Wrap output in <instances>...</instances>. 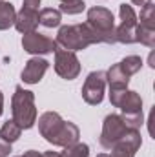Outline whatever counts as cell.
<instances>
[{
  "label": "cell",
  "instance_id": "obj_21",
  "mask_svg": "<svg viewBox=\"0 0 155 157\" xmlns=\"http://www.w3.org/2000/svg\"><path fill=\"white\" fill-rule=\"evenodd\" d=\"M119 13H120V24H128V26H137V22H139V17L135 15V11H133V7L131 6H128V4H120V7H119Z\"/></svg>",
  "mask_w": 155,
  "mask_h": 157
},
{
  "label": "cell",
  "instance_id": "obj_18",
  "mask_svg": "<svg viewBox=\"0 0 155 157\" xmlns=\"http://www.w3.org/2000/svg\"><path fill=\"white\" fill-rule=\"evenodd\" d=\"M135 42H141L148 48H155V29L150 28H144L137 22V28H135Z\"/></svg>",
  "mask_w": 155,
  "mask_h": 157
},
{
  "label": "cell",
  "instance_id": "obj_24",
  "mask_svg": "<svg viewBox=\"0 0 155 157\" xmlns=\"http://www.w3.org/2000/svg\"><path fill=\"white\" fill-rule=\"evenodd\" d=\"M120 117L124 121V124L128 126V130H139L142 126V122H144L142 112H139V113H122Z\"/></svg>",
  "mask_w": 155,
  "mask_h": 157
},
{
  "label": "cell",
  "instance_id": "obj_28",
  "mask_svg": "<svg viewBox=\"0 0 155 157\" xmlns=\"http://www.w3.org/2000/svg\"><path fill=\"white\" fill-rule=\"evenodd\" d=\"M22 157H42V154H39L37 150H28V152H24Z\"/></svg>",
  "mask_w": 155,
  "mask_h": 157
},
{
  "label": "cell",
  "instance_id": "obj_16",
  "mask_svg": "<svg viewBox=\"0 0 155 157\" xmlns=\"http://www.w3.org/2000/svg\"><path fill=\"white\" fill-rule=\"evenodd\" d=\"M60 20H62V13L59 9L46 7L39 13V24H42L44 28H57Z\"/></svg>",
  "mask_w": 155,
  "mask_h": 157
},
{
  "label": "cell",
  "instance_id": "obj_6",
  "mask_svg": "<svg viewBox=\"0 0 155 157\" xmlns=\"http://www.w3.org/2000/svg\"><path fill=\"white\" fill-rule=\"evenodd\" d=\"M55 71L57 75L66 80H73L80 73V60L73 51L68 49H55Z\"/></svg>",
  "mask_w": 155,
  "mask_h": 157
},
{
  "label": "cell",
  "instance_id": "obj_19",
  "mask_svg": "<svg viewBox=\"0 0 155 157\" xmlns=\"http://www.w3.org/2000/svg\"><path fill=\"white\" fill-rule=\"evenodd\" d=\"M119 64H120L122 71H124L128 77H131V75H135L137 71H141V68H142V59L137 57V55H130V57L122 59Z\"/></svg>",
  "mask_w": 155,
  "mask_h": 157
},
{
  "label": "cell",
  "instance_id": "obj_23",
  "mask_svg": "<svg viewBox=\"0 0 155 157\" xmlns=\"http://www.w3.org/2000/svg\"><path fill=\"white\" fill-rule=\"evenodd\" d=\"M86 9V4L84 0H73V2H60V7L59 11L60 13H66V15H78Z\"/></svg>",
  "mask_w": 155,
  "mask_h": 157
},
{
  "label": "cell",
  "instance_id": "obj_29",
  "mask_svg": "<svg viewBox=\"0 0 155 157\" xmlns=\"http://www.w3.org/2000/svg\"><path fill=\"white\" fill-rule=\"evenodd\" d=\"M131 2H133L135 6H139V7L142 9V7H144V6H148V4H150L152 0H131Z\"/></svg>",
  "mask_w": 155,
  "mask_h": 157
},
{
  "label": "cell",
  "instance_id": "obj_22",
  "mask_svg": "<svg viewBox=\"0 0 155 157\" xmlns=\"http://www.w3.org/2000/svg\"><path fill=\"white\" fill-rule=\"evenodd\" d=\"M89 155V146L84 143H75L73 146H68L60 157H88Z\"/></svg>",
  "mask_w": 155,
  "mask_h": 157
},
{
  "label": "cell",
  "instance_id": "obj_30",
  "mask_svg": "<svg viewBox=\"0 0 155 157\" xmlns=\"http://www.w3.org/2000/svg\"><path fill=\"white\" fill-rule=\"evenodd\" d=\"M42 157H60V154H59V152L49 150V152H44V154H42Z\"/></svg>",
  "mask_w": 155,
  "mask_h": 157
},
{
  "label": "cell",
  "instance_id": "obj_14",
  "mask_svg": "<svg viewBox=\"0 0 155 157\" xmlns=\"http://www.w3.org/2000/svg\"><path fill=\"white\" fill-rule=\"evenodd\" d=\"M130 77L122 71L120 64H113L108 71H106V84H110V88H128Z\"/></svg>",
  "mask_w": 155,
  "mask_h": 157
},
{
  "label": "cell",
  "instance_id": "obj_8",
  "mask_svg": "<svg viewBox=\"0 0 155 157\" xmlns=\"http://www.w3.org/2000/svg\"><path fill=\"white\" fill-rule=\"evenodd\" d=\"M142 144V137L139 130H130L120 141H117L115 144L110 148L112 155L108 157H135L137 150Z\"/></svg>",
  "mask_w": 155,
  "mask_h": 157
},
{
  "label": "cell",
  "instance_id": "obj_9",
  "mask_svg": "<svg viewBox=\"0 0 155 157\" xmlns=\"http://www.w3.org/2000/svg\"><path fill=\"white\" fill-rule=\"evenodd\" d=\"M64 126V119L60 117L57 112H46L39 117V132L40 135L47 141V143H55L57 135L60 133Z\"/></svg>",
  "mask_w": 155,
  "mask_h": 157
},
{
  "label": "cell",
  "instance_id": "obj_12",
  "mask_svg": "<svg viewBox=\"0 0 155 157\" xmlns=\"http://www.w3.org/2000/svg\"><path fill=\"white\" fill-rule=\"evenodd\" d=\"M78 137H80V130H78L77 124H73L70 121H64V126H62L60 133L57 135L53 146H64V148L73 146L75 143H78Z\"/></svg>",
  "mask_w": 155,
  "mask_h": 157
},
{
  "label": "cell",
  "instance_id": "obj_4",
  "mask_svg": "<svg viewBox=\"0 0 155 157\" xmlns=\"http://www.w3.org/2000/svg\"><path fill=\"white\" fill-rule=\"evenodd\" d=\"M128 126L124 124V121L117 113H110L102 122V132H100V144L102 148L110 150L117 141H120L126 133H128Z\"/></svg>",
  "mask_w": 155,
  "mask_h": 157
},
{
  "label": "cell",
  "instance_id": "obj_5",
  "mask_svg": "<svg viewBox=\"0 0 155 157\" xmlns=\"http://www.w3.org/2000/svg\"><path fill=\"white\" fill-rule=\"evenodd\" d=\"M104 90H106V71H91L84 80L82 99L88 104L97 106L104 99Z\"/></svg>",
  "mask_w": 155,
  "mask_h": 157
},
{
  "label": "cell",
  "instance_id": "obj_35",
  "mask_svg": "<svg viewBox=\"0 0 155 157\" xmlns=\"http://www.w3.org/2000/svg\"><path fill=\"white\" fill-rule=\"evenodd\" d=\"M2 2H4V0H0V4H2Z\"/></svg>",
  "mask_w": 155,
  "mask_h": 157
},
{
  "label": "cell",
  "instance_id": "obj_31",
  "mask_svg": "<svg viewBox=\"0 0 155 157\" xmlns=\"http://www.w3.org/2000/svg\"><path fill=\"white\" fill-rule=\"evenodd\" d=\"M2 112H4V95L0 91V115H2Z\"/></svg>",
  "mask_w": 155,
  "mask_h": 157
},
{
  "label": "cell",
  "instance_id": "obj_7",
  "mask_svg": "<svg viewBox=\"0 0 155 157\" xmlns=\"http://www.w3.org/2000/svg\"><path fill=\"white\" fill-rule=\"evenodd\" d=\"M22 48H24V51H28L31 55H46V53H55V49L59 46L53 39L42 35L39 31H31V33H24Z\"/></svg>",
  "mask_w": 155,
  "mask_h": 157
},
{
  "label": "cell",
  "instance_id": "obj_3",
  "mask_svg": "<svg viewBox=\"0 0 155 157\" xmlns=\"http://www.w3.org/2000/svg\"><path fill=\"white\" fill-rule=\"evenodd\" d=\"M88 24L100 35L102 44H115V18L113 13L106 7L95 6L88 9Z\"/></svg>",
  "mask_w": 155,
  "mask_h": 157
},
{
  "label": "cell",
  "instance_id": "obj_17",
  "mask_svg": "<svg viewBox=\"0 0 155 157\" xmlns=\"http://www.w3.org/2000/svg\"><path fill=\"white\" fill-rule=\"evenodd\" d=\"M20 133H22V128L11 119V121H6L4 124H2V128H0V139H4L6 143H15L18 137H20Z\"/></svg>",
  "mask_w": 155,
  "mask_h": 157
},
{
  "label": "cell",
  "instance_id": "obj_1",
  "mask_svg": "<svg viewBox=\"0 0 155 157\" xmlns=\"http://www.w3.org/2000/svg\"><path fill=\"white\" fill-rule=\"evenodd\" d=\"M57 46L68 51H80L86 49L91 44H102L100 35L88 24H73V26H62L57 33Z\"/></svg>",
  "mask_w": 155,
  "mask_h": 157
},
{
  "label": "cell",
  "instance_id": "obj_33",
  "mask_svg": "<svg viewBox=\"0 0 155 157\" xmlns=\"http://www.w3.org/2000/svg\"><path fill=\"white\" fill-rule=\"evenodd\" d=\"M60 2H73V0H60Z\"/></svg>",
  "mask_w": 155,
  "mask_h": 157
},
{
  "label": "cell",
  "instance_id": "obj_32",
  "mask_svg": "<svg viewBox=\"0 0 155 157\" xmlns=\"http://www.w3.org/2000/svg\"><path fill=\"white\" fill-rule=\"evenodd\" d=\"M97 157H108V154H99Z\"/></svg>",
  "mask_w": 155,
  "mask_h": 157
},
{
  "label": "cell",
  "instance_id": "obj_13",
  "mask_svg": "<svg viewBox=\"0 0 155 157\" xmlns=\"http://www.w3.org/2000/svg\"><path fill=\"white\" fill-rule=\"evenodd\" d=\"M119 108L122 110V113H139V112H142V99L137 91L128 90L124 99L120 101Z\"/></svg>",
  "mask_w": 155,
  "mask_h": 157
},
{
  "label": "cell",
  "instance_id": "obj_15",
  "mask_svg": "<svg viewBox=\"0 0 155 157\" xmlns=\"http://www.w3.org/2000/svg\"><path fill=\"white\" fill-rule=\"evenodd\" d=\"M15 18H17V11L13 4L2 2L0 4V31H6L11 26H15Z\"/></svg>",
  "mask_w": 155,
  "mask_h": 157
},
{
  "label": "cell",
  "instance_id": "obj_26",
  "mask_svg": "<svg viewBox=\"0 0 155 157\" xmlns=\"http://www.w3.org/2000/svg\"><path fill=\"white\" fill-rule=\"evenodd\" d=\"M9 154H11V144L0 139V157H7Z\"/></svg>",
  "mask_w": 155,
  "mask_h": 157
},
{
  "label": "cell",
  "instance_id": "obj_2",
  "mask_svg": "<svg viewBox=\"0 0 155 157\" xmlns=\"http://www.w3.org/2000/svg\"><path fill=\"white\" fill-rule=\"evenodd\" d=\"M11 112H13V121L22 130L33 128L37 122V108H35L33 91L24 90L22 86H17L13 99H11Z\"/></svg>",
  "mask_w": 155,
  "mask_h": 157
},
{
  "label": "cell",
  "instance_id": "obj_20",
  "mask_svg": "<svg viewBox=\"0 0 155 157\" xmlns=\"http://www.w3.org/2000/svg\"><path fill=\"white\" fill-rule=\"evenodd\" d=\"M139 24L144 26V28L155 29V6L152 2L141 9V22H139Z\"/></svg>",
  "mask_w": 155,
  "mask_h": 157
},
{
  "label": "cell",
  "instance_id": "obj_27",
  "mask_svg": "<svg viewBox=\"0 0 155 157\" xmlns=\"http://www.w3.org/2000/svg\"><path fill=\"white\" fill-rule=\"evenodd\" d=\"M39 6H40V0H24V6L26 9H33V11H39Z\"/></svg>",
  "mask_w": 155,
  "mask_h": 157
},
{
  "label": "cell",
  "instance_id": "obj_25",
  "mask_svg": "<svg viewBox=\"0 0 155 157\" xmlns=\"http://www.w3.org/2000/svg\"><path fill=\"white\" fill-rule=\"evenodd\" d=\"M126 91H128V88H110V102H112L115 108L120 106V101L124 99Z\"/></svg>",
  "mask_w": 155,
  "mask_h": 157
},
{
  "label": "cell",
  "instance_id": "obj_11",
  "mask_svg": "<svg viewBox=\"0 0 155 157\" xmlns=\"http://www.w3.org/2000/svg\"><path fill=\"white\" fill-rule=\"evenodd\" d=\"M37 26H39V11L22 7L20 13H17L15 28H17L18 33H31V31L37 29Z\"/></svg>",
  "mask_w": 155,
  "mask_h": 157
},
{
  "label": "cell",
  "instance_id": "obj_34",
  "mask_svg": "<svg viewBox=\"0 0 155 157\" xmlns=\"http://www.w3.org/2000/svg\"><path fill=\"white\" fill-rule=\"evenodd\" d=\"M15 157H22V155H15Z\"/></svg>",
  "mask_w": 155,
  "mask_h": 157
},
{
  "label": "cell",
  "instance_id": "obj_10",
  "mask_svg": "<svg viewBox=\"0 0 155 157\" xmlns=\"http://www.w3.org/2000/svg\"><path fill=\"white\" fill-rule=\"evenodd\" d=\"M49 68V62L46 59H40V57H33L26 62L24 70H22V80L26 84H39L42 77L46 75Z\"/></svg>",
  "mask_w": 155,
  "mask_h": 157
}]
</instances>
